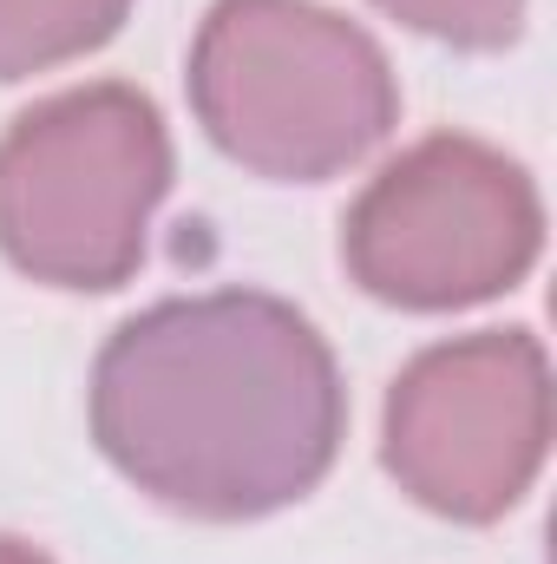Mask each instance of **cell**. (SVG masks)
<instances>
[{
	"instance_id": "1",
	"label": "cell",
	"mask_w": 557,
	"mask_h": 564,
	"mask_svg": "<svg viewBox=\"0 0 557 564\" xmlns=\"http://www.w3.org/2000/svg\"><path fill=\"white\" fill-rule=\"evenodd\" d=\"M86 408L112 473L204 525H250L308 499L348 433L335 348L263 289L125 315L92 361Z\"/></svg>"
},
{
	"instance_id": "2",
	"label": "cell",
	"mask_w": 557,
	"mask_h": 564,
	"mask_svg": "<svg viewBox=\"0 0 557 564\" xmlns=\"http://www.w3.org/2000/svg\"><path fill=\"white\" fill-rule=\"evenodd\" d=\"M184 93L204 139L270 184H321L401 126L381 40L321 0H217Z\"/></svg>"
},
{
	"instance_id": "3",
	"label": "cell",
	"mask_w": 557,
	"mask_h": 564,
	"mask_svg": "<svg viewBox=\"0 0 557 564\" xmlns=\"http://www.w3.org/2000/svg\"><path fill=\"white\" fill-rule=\"evenodd\" d=\"M171 191L164 112L125 79L33 99L0 132V257L73 295L125 289Z\"/></svg>"
},
{
	"instance_id": "4",
	"label": "cell",
	"mask_w": 557,
	"mask_h": 564,
	"mask_svg": "<svg viewBox=\"0 0 557 564\" xmlns=\"http://www.w3.org/2000/svg\"><path fill=\"white\" fill-rule=\"evenodd\" d=\"M538 250L545 197L532 171L466 132H433L387 158L341 217V263L361 295L414 315L518 289Z\"/></svg>"
},
{
	"instance_id": "5",
	"label": "cell",
	"mask_w": 557,
	"mask_h": 564,
	"mask_svg": "<svg viewBox=\"0 0 557 564\" xmlns=\"http://www.w3.org/2000/svg\"><path fill=\"white\" fill-rule=\"evenodd\" d=\"M551 453V361L532 328H479L419 348L387 388L381 466L452 525L505 519Z\"/></svg>"
},
{
	"instance_id": "6",
	"label": "cell",
	"mask_w": 557,
	"mask_h": 564,
	"mask_svg": "<svg viewBox=\"0 0 557 564\" xmlns=\"http://www.w3.org/2000/svg\"><path fill=\"white\" fill-rule=\"evenodd\" d=\"M125 13L132 0H0V86L99 53Z\"/></svg>"
},
{
	"instance_id": "7",
	"label": "cell",
	"mask_w": 557,
	"mask_h": 564,
	"mask_svg": "<svg viewBox=\"0 0 557 564\" xmlns=\"http://www.w3.org/2000/svg\"><path fill=\"white\" fill-rule=\"evenodd\" d=\"M374 7L459 53H505L525 33V0H374Z\"/></svg>"
},
{
	"instance_id": "8",
	"label": "cell",
	"mask_w": 557,
	"mask_h": 564,
	"mask_svg": "<svg viewBox=\"0 0 557 564\" xmlns=\"http://www.w3.org/2000/svg\"><path fill=\"white\" fill-rule=\"evenodd\" d=\"M0 564H53V558H46V552H33L26 539H7V532H0Z\"/></svg>"
}]
</instances>
